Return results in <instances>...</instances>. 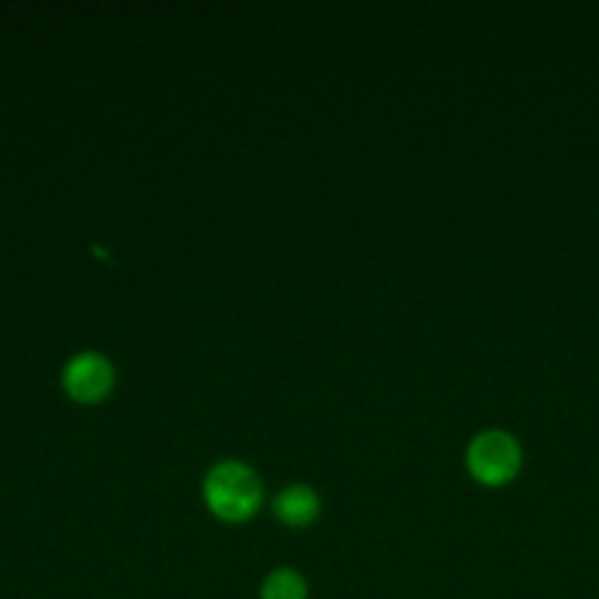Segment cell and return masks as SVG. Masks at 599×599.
<instances>
[{
  "instance_id": "obj_1",
  "label": "cell",
  "mask_w": 599,
  "mask_h": 599,
  "mask_svg": "<svg viewBox=\"0 0 599 599\" xmlns=\"http://www.w3.org/2000/svg\"><path fill=\"white\" fill-rule=\"evenodd\" d=\"M204 499L211 513L226 522H247L262 501V485L247 463L226 461L211 469L204 482Z\"/></svg>"
},
{
  "instance_id": "obj_2",
  "label": "cell",
  "mask_w": 599,
  "mask_h": 599,
  "mask_svg": "<svg viewBox=\"0 0 599 599\" xmlns=\"http://www.w3.org/2000/svg\"><path fill=\"white\" fill-rule=\"evenodd\" d=\"M522 448L513 433L503 429L478 431L466 448V466L482 485H503L520 471Z\"/></svg>"
},
{
  "instance_id": "obj_3",
  "label": "cell",
  "mask_w": 599,
  "mask_h": 599,
  "mask_svg": "<svg viewBox=\"0 0 599 599\" xmlns=\"http://www.w3.org/2000/svg\"><path fill=\"white\" fill-rule=\"evenodd\" d=\"M63 387L80 403H94L113 387V368L99 353H80L63 370Z\"/></svg>"
},
{
  "instance_id": "obj_4",
  "label": "cell",
  "mask_w": 599,
  "mask_h": 599,
  "mask_svg": "<svg viewBox=\"0 0 599 599\" xmlns=\"http://www.w3.org/2000/svg\"><path fill=\"white\" fill-rule=\"evenodd\" d=\"M321 501L315 490L305 485L286 487V490L274 501L277 518L288 527H307L319 518Z\"/></svg>"
},
{
  "instance_id": "obj_5",
  "label": "cell",
  "mask_w": 599,
  "mask_h": 599,
  "mask_svg": "<svg viewBox=\"0 0 599 599\" xmlns=\"http://www.w3.org/2000/svg\"><path fill=\"white\" fill-rule=\"evenodd\" d=\"M307 581L296 569H277L262 581L260 599H307Z\"/></svg>"
}]
</instances>
